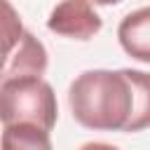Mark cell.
Masks as SVG:
<instances>
[{
    "mask_svg": "<svg viewBox=\"0 0 150 150\" xmlns=\"http://www.w3.org/2000/svg\"><path fill=\"white\" fill-rule=\"evenodd\" d=\"M68 105L77 124L96 131H141L150 127V73L84 70L68 87Z\"/></svg>",
    "mask_w": 150,
    "mask_h": 150,
    "instance_id": "6da1fadb",
    "label": "cell"
},
{
    "mask_svg": "<svg viewBox=\"0 0 150 150\" xmlns=\"http://www.w3.org/2000/svg\"><path fill=\"white\" fill-rule=\"evenodd\" d=\"M59 117L56 94L42 77H21L0 82V120L7 124H35L52 131Z\"/></svg>",
    "mask_w": 150,
    "mask_h": 150,
    "instance_id": "7a4b0ae2",
    "label": "cell"
},
{
    "mask_svg": "<svg viewBox=\"0 0 150 150\" xmlns=\"http://www.w3.org/2000/svg\"><path fill=\"white\" fill-rule=\"evenodd\" d=\"M2 80H21V77H42L47 70V49L45 45L23 28L9 2H2Z\"/></svg>",
    "mask_w": 150,
    "mask_h": 150,
    "instance_id": "3957f363",
    "label": "cell"
},
{
    "mask_svg": "<svg viewBox=\"0 0 150 150\" xmlns=\"http://www.w3.org/2000/svg\"><path fill=\"white\" fill-rule=\"evenodd\" d=\"M101 26L103 21L98 12L84 0L59 2L47 19V28L52 33H59L73 40H89L101 30Z\"/></svg>",
    "mask_w": 150,
    "mask_h": 150,
    "instance_id": "277c9868",
    "label": "cell"
},
{
    "mask_svg": "<svg viewBox=\"0 0 150 150\" xmlns=\"http://www.w3.org/2000/svg\"><path fill=\"white\" fill-rule=\"evenodd\" d=\"M117 40L131 59L150 63V7L129 12L117 26Z\"/></svg>",
    "mask_w": 150,
    "mask_h": 150,
    "instance_id": "5b68a950",
    "label": "cell"
},
{
    "mask_svg": "<svg viewBox=\"0 0 150 150\" xmlns=\"http://www.w3.org/2000/svg\"><path fill=\"white\" fill-rule=\"evenodd\" d=\"M2 150H54L49 131L35 124L2 127Z\"/></svg>",
    "mask_w": 150,
    "mask_h": 150,
    "instance_id": "8992f818",
    "label": "cell"
},
{
    "mask_svg": "<svg viewBox=\"0 0 150 150\" xmlns=\"http://www.w3.org/2000/svg\"><path fill=\"white\" fill-rule=\"evenodd\" d=\"M80 150H120V148L117 145H110V143H103V141H89Z\"/></svg>",
    "mask_w": 150,
    "mask_h": 150,
    "instance_id": "52a82bcc",
    "label": "cell"
}]
</instances>
